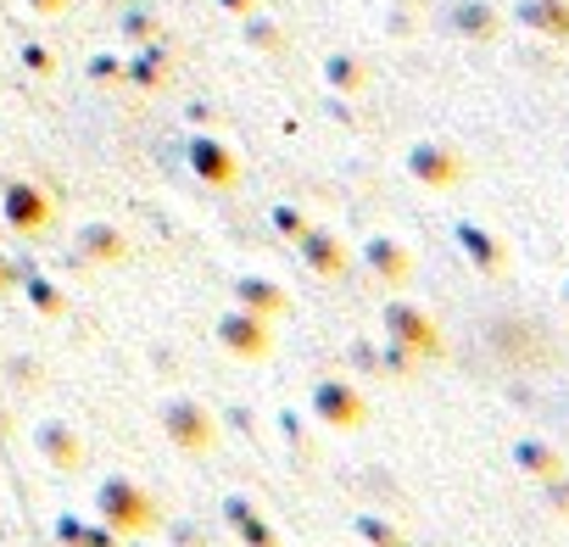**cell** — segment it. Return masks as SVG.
Here are the masks:
<instances>
[{"label":"cell","instance_id":"cell-1","mask_svg":"<svg viewBox=\"0 0 569 547\" xmlns=\"http://www.w3.org/2000/svg\"><path fill=\"white\" fill-rule=\"evenodd\" d=\"M96 503H101L107 530H118V536H151L157 530V503L134 480H107Z\"/></svg>","mask_w":569,"mask_h":547},{"label":"cell","instance_id":"cell-2","mask_svg":"<svg viewBox=\"0 0 569 547\" xmlns=\"http://www.w3.org/2000/svg\"><path fill=\"white\" fill-rule=\"evenodd\" d=\"M386 330H391V341H397L402 352H413V358H441V352H447L436 319L419 314V308H408V302H391V308H386Z\"/></svg>","mask_w":569,"mask_h":547},{"label":"cell","instance_id":"cell-3","mask_svg":"<svg viewBox=\"0 0 569 547\" xmlns=\"http://www.w3.org/2000/svg\"><path fill=\"white\" fill-rule=\"evenodd\" d=\"M218 341H223L240 364L273 358V330L262 325V314H223V319H218Z\"/></svg>","mask_w":569,"mask_h":547},{"label":"cell","instance_id":"cell-4","mask_svg":"<svg viewBox=\"0 0 569 547\" xmlns=\"http://www.w3.org/2000/svg\"><path fill=\"white\" fill-rule=\"evenodd\" d=\"M313 414H319L330 430H363V425H369V402H363L352 386H341V380L313 386Z\"/></svg>","mask_w":569,"mask_h":547},{"label":"cell","instance_id":"cell-5","mask_svg":"<svg viewBox=\"0 0 569 547\" xmlns=\"http://www.w3.org/2000/svg\"><path fill=\"white\" fill-rule=\"evenodd\" d=\"M162 425H168V436H173L184 452H212V447H218V425H212V414H207L201 402H190V397H179V402L162 414Z\"/></svg>","mask_w":569,"mask_h":547},{"label":"cell","instance_id":"cell-6","mask_svg":"<svg viewBox=\"0 0 569 547\" xmlns=\"http://www.w3.org/2000/svg\"><path fill=\"white\" fill-rule=\"evenodd\" d=\"M34 441H40V452H46V458H51L62 475L84 469V441H79L68 425H40V436H34Z\"/></svg>","mask_w":569,"mask_h":547},{"label":"cell","instance_id":"cell-7","mask_svg":"<svg viewBox=\"0 0 569 547\" xmlns=\"http://www.w3.org/2000/svg\"><path fill=\"white\" fill-rule=\"evenodd\" d=\"M513 464H519L530 480H552V475H563V452H558L552 441H536V436L513 441Z\"/></svg>","mask_w":569,"mask_h":547},{"label":"cell","instance_id":"cell-8","mask_svg":"<svg viewBox=\"0 0 569 547\" xmlns=\"http://www.w3.org/2000/svg\"><path fill=\"white\" fill-rule=\"evenodd\" d=\"M519 23L536 29V34L569 40V0H525V7H519Z\"/></svg>","mask_w":569,"mask_h":547},{"label":"cell","instance_id":"cell-9","mask_svg":"<svg viewBox=\"0 0 569 547\" xmlns=\"http://www.w3.org/2000/svg\"><path fill=\"white\" fill-rule=\"evenodd\" d=\"M413 173H419L425 185L447 190V185H458V179H463V162H458L452 151H436V146H425V151H413Z\"/></svg>","mask_w":569,"mask_h":547},{"label":"cell","instance_id":"cell-10","mask_svg":"<svg viewBox=\"0 0 569 547\" xmlns=\"http://www.w3.org/2000/svg\"><path fill=\"white\" fill-rule=\"evenodd\" d=\"M369 262H375L380 280H391V286H408V280H413V257H408L402 246H391V240H375V246H369Z\"/></svg>","mask_w":569,"mask_h":547},{"label":"cell","instance_id":"cell-11","mask_svg":"<svg viewBox=\"0 0 569 547\" xmlns=\"http://www.w3.org/2000/svg\"><path fill=\"white\" fill-rule=\"evenodd\" d=\"M458 240H463V251L475 257V268H480V274H502V268H508V251H502L491 235H480L475 223H463V229H458Z\"/></svg>","mask_w":569,"mask_h":547},{"label":"cell","instance_id":"cell-12","mask_svg":"<svg viewBox=\"0 0 569 547\" xmlns=\"http://www.w3.org/2000/svg\"><path fill=\"white\" fill-rule=\"evenodd\" d=\"M223 514L234 519V530H240V541H246V547H279L273 525H268V519H257V514H251L240 497H229V503H223Z\"/></svg>","mask_w":569,"mask_h":547},{"label":"cell","instance_id":"cell-13","mask_svg":"<svg viewBox=\"0 0 569 547\" xmlns=\"http://www.w3.org/2000/svg\"><path fill=\"white\" fill-rule=\"evenodd\" d=\"M57 530H62V541H68V547H118V530H107V525L96 530V525H79V519H62Z\"/></svg>","mask_w":569,"mask_h":547},{"label":"cell","instance_id":"cell-14","mask_svg":"<svg viewBox=\"0 0 569 547\" xmlns=\"http://www.w3.org/2000/svg\"><path fill=\"white\" fill-rule=\"evenodd\" d=\"M240 297L251 302V314H291V297L273 291V286H257V280H246V286H240Z\"/></svg>","mask_w":569,"mask_h":547},{"label":"cell","instance_id":"cell-15","mask_svg":"<svg viewBox=\"0 0 569 547\" xmlns=\"http://www.w3.org/2000/svg\"><path fill=\"white\" fill-rule=\"evenodd\" d=\"M358 536H363L369 547H408V536H402L397 525H386V519H369V514L358 519Z\"/></svg>","mask_w":569,"mask_h":547},{"label":"cell","instance_id":"cell-16","mask_svg":"<svg viewBox=\"0 0 569 547\" xmlns=\"http://www.w3.org/2000/svg\"><path fill=\"white\" fill-rule=\"evenodd\" d=\"M547 486V508L558 514V519H569V475H552V480H541Z\"/></svg>","mask_w":569,"mask_h":547},{"label":"cell","instance_id":"cell-17","mask_svg":"<svg viewBox=\"0 0 569 547\" xmlns=\"http://www.w3.org/2000/svg\"><path fill=\"white\" fill-rule=\"evenodd\" d=\"M463 23H469L475 34H491V18H486V12H463Z\"/></svg>","mask_w":569,"mask_h":547},{"label":"cell","instance_id":"cell-18","mask_svg":"<svg viewBox=\"0 0 569 547\" xmlns=\"http://www.w3.org/2000/svg\"><path fill=\"white\" fill-rule=\"evenodd\" d=\"M563 308H569V280H563Z\"/></svg>","mask_w":569,"mask_h":547}]
</instances>
